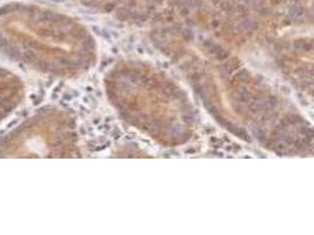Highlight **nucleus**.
Wrapping results in <instances>:
<instances>
[{"instance_id":"nucleus-1","label":"nucleus","mask_w":314,"mask_h":235,"mask_svg":"<svg viewBox=\"0 0 314 235\" xmlns=\"http://www.w3.org/2000/svg\"><path fill=\"white\" fill-rule=\"evenodd\" d=\"M25 86L14 72L0 66V122L13 114L22 104Z\"/></svg>"}]
</instances>
